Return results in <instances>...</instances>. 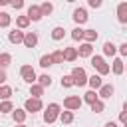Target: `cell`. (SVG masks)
I'll use <instances>...</instances> for the list:
<instances>
[{"instance_id": "cell-9", "label": "cell", "mask_w": 127, "mask_h": 127, "mask_svg": "<svg viewBox=\"0 0 127 127\" xmlns=\"http://www.w3.org/2000/svg\"><path fill=\"white\" fill-rule=\"evenodd\" d=\"M73 20H75L77 24H85V22H87V12H85L83 8H75V10H73Z\"/></svg>"}, {"instance_id": "cell-3", "label": "cell", "mask_w": 127, "mask_h": 127, "mask_svg": "<svg viewBox=\"0 0 127 127\" xmlns=\"http://www.w3.org/2000/svg\"><path fill=\"white\" fill-rule=\"evenodd\" d=\"M91 65L99 71V75H105V73H109V65L103 62V58L101 56H93L91 58Z\"/></svg>"}, {"instance_id": "cell-31", "label": "cell", "mask_w": 127, "mask_h": 127, "mask_svg": "<svg viewBox=\"0 0 127 127\" xmlns=\"http://www.w3.org/2000/svg\"><path fill=\"white\" fill-rule=\"evenodd\" d=\"M16 24H18V28H28V24H30V20H28V16H18V20H16Z\"/></svg>"}, {"instance_id": "cell-33", "label": "cell", "mask_w": 127, "mask_h": 127, "mask_svg": "<svg viewBox=\"0 0 127 127\" xmlns=\"http://www.w3.org/2000/svg\"><path fill=\"white\" fill-rule=\"evenodd\" d=\"M71 85H75L73 83V77L71 75H64L62 77V87H71Z\"/></svg>"}, {"instance_id": "cell-40", "label": "cell", "mask_w": 127, "mask_h": 127, "mask_svg": "<svg viewBox=\"0 0 127 127\" xmlns=\"http://www.w3.org/2000/svg\"><path fill=\"white\" fill-rule=\"evenodd\" d=\"M4 79H6V73H4V71H0V83H2Z\"/></svg>"}, {"instance_id": "cell-43", "label": "cell", "mask_w": 127, "mask_h": 127, "mask_svg": "<svg viewBox=\"0 0 127 127\" xmlns=\"http://www.w3.org/2000/svg\"><path fill=\"white\" fill-rule=\"evenodd\" d=\"M18 127H26V125H24V123H22V125H18Z\"/></svg>"}, {"instance_id": "cell-4", "label": "cell", "mask_w": 127, "mask_h": 127, "mask_svg": "<svg viewBox=\"0 0 127 127\" xmlns=\"http://www.w3.org/2000/svg\"><path fill=\"white\" fill-rule=\"evenodd\" d=\"M64 107H65L67 111L79 109V107H81V99H79L77 95H69V97H65V99H64Z\"/></svg>"}, {"instance_id": "cell-26", "label": "cell", "mask_w": 127, "mask_h": 127, "mask_svg": "<svg viewBox=\"0 0 127 127\" xmlns=\"http://www.w3.org/2000/svg\"><path fill=\"white\" fill-rule=\"evenodd\" d=\"M38 79H40V85H42V87H50V85H52V77H50L48 73H44V75H40Z\"/></svg>"}, {"instance_id": "cell-23", "label": "cell", "mask_w": 127, "mask_h": 127, "mask_svg": "<svg viewBox=\"0 0 127 127\" xmlns=\"http://www.w3.org/2000/svg\"><path fill=\"white\" fill-rule=\"evenodd\" d=\"M83 101H87L89 105H91V103H95V101H97V93H95L93 89H89V91L83 95Z\"/></svg>"}, {"instance_id": "cell-27", "label": "cell", "mask_w": 127, "mask_h": 127, "mask_svg": "<svg viewBox=\"0 0 127 127\" xmlns=\"http://www.w3.org/2000/svg\"><path fill=\"white\" fill-rule=\"evenodd\" d=\"M12 109H14L12 101H2V103H0V113H10Z\"/></svg>"}, {"instance_id": "cell-13", "label": "cell", "mask_w": 127, "mask_h": 127, "mask_svg": "<svg viewBox=\"0 0 127 127\" xmlns=\"http://www.w3.org/2000/svg\"><path fill=\"white\" fill-rule=\"evenodd\" d=\"M87 83L91 85V89H93V91H95V89H101V85H103L101 75H91V77H87Z\"/></svg>"}, {"instance_id": "cell-5", "label": "cell", "mask_w": 127, "mask_h": 127, "mask_svg": "<svg viewBox=\"0 0 127 127\" xmlns=\"http://www.w3.org/2000/svg\"><path fill=\"white\" fill-rule=\"evenodd\" d=\"M20 73H22V77H24V81H28L30 85H34V81H36V71L32 69V65H22V69H20Z\"/></svg>"}, {"instance_id": "cell-42", "label": "cell", "mask_w": 127, "mask_h": 127, "mask_svg": "<svg viewBox=\"0 0 127 127\" xmlns=\"http://www.w3.org/2000/svg\"><path fill=\"white\" fill-rule=\"evenodd\" d=\"M123 111H127V101H125V103H123Z\"/></svg>"}, {"instance_id": "cell-41", "label": "cell", "mask_w": 127, "mask_h": 127, "mask_svg": "<svg viewBox=\"0 0 127 127\" xmlns=\"http://www.w3.org/2000/svg\"><path fill=\"white\" fill-rule=\"evenodd\" d=\"M105 127H117V125H115L113 121H109V123H105Z\"/></svg>"}, {"instance_id": "cell-11", "label": "cell", "mask_w": 127, "mask_h": 127, "mask_svg": "<svg viewBox=\"0 0 127 127\" xmlns=\"http://www.w3.org/2000/svg\"><path fill=\"white\" fill-rule=\"evenodd\" d=\"M8 40H10L12 44H20V42H24V32H20V30H12V32L8 34Z\"/></svg>"}, {"instance_id": "cell-6", "label": "cell", "mask_w": 127, "mask_h": 127, "mask_svg": "<svg viewBox=\"0 0 127 127\" xmlns=\"http://www.w3.org/2000/svg\"><path fill=\"white\" fill-rule=\"evenodd\" d=\"M40 109H42V101H40V99L30 97V99L26 101V113H36V111H40Z\"/></svg>"}, {"instance_id": "cell-15", "label": "cell", "mask_w": 127, "mask_h": 127, "mask_svg": "<svg viewBox=\"0 0 127 127\" xmlns=\"http://www.w3.org/2000/svg\"><path fill=\"white\" fill-rule=\"evenodd\" d=\"M75 58H77V50L75 48H65L64 50V60L65 62H73Z\"/></svg>"}, {"instance_id": "cell-38", "label": "cell", "mask_w": 127, "mask_h": 127, "mask_svg": "<svg viewBox=\"0 0 127 127\" xmlns=\"http://www.w3.org/2000/svg\"><path fill=\"white\" fill-rule=\"evenodd\" d=\"M89 6H91V8H99L101 2H99V0H89Z\"/></svg>"}, {"instance_id": "cell-22", "label": "cell", "mask_w": 127, "mask_h": 127, "mask_svg": "<svg viewBox=\"0 0 127 127\" xmlns=\"http://www.w3.org/2000/svg\"><path fill=\"white\" fill-rule=\"evenodd\" d=\"M64 36H65V30H64V28H60V26H56V28L52 30V38H54V40H62Z\"/></svg>"}, {"instance_id": "cell-28", "label": "cell", "mask_w": 127, "mask_h": 127, "mask_svg": "<svg viewBox=\"0 0 127 127\" xmlns=\"http://www.w3.org/2000/svg\"><path fill=\"white\" fill-rule=\"evenodd\" d=\"M60 119H62V123H71V121H73V113H71V111H64V113L60 115Z\"/></svg>"}, {"instance_id": "cell-20", "label": "cell", "mask_w": 127, "mask_h": 127, "mask_svg": "<svg viewBox=\"0 0 127 127\" xmlns=\"http://www.w3.org/2000/svg\"><path fill=\"white\" fill-rule=\"evenodd\" d=\"M12 115H14V121H18V123L22 125V123H24V119H26V109H16Z\"/></svg>"}, {"instance_id": "cell-12", "label": "cell", "mask_w": 127, "mask_h": 127, "mask_svg": "<svg viewBox=\"0 0 127 127\" xmlns=\"http://www.w3.org/2000/svg\"><path fill=\"white\" fill-rule=\"evenodd\" d=\"M91 52H93L91 44H81V46L77 48V56H81V58H89V56H91Z\"/></svg>"}, {"instance_id": "cell-17", "label": "cell", "mask_w": 127, "mask_h": 127, "mask_svg": "<svg viewBox=\"0 0 127 127\" xmlns=\"http://www.w3.org/2000/svg\"><path fill=\"white\" fill-rule=\"evenodd\" d=\"M123 69H125V67H123V60H121V58H115V60H113V73H115V75H121Z\"/></svg>"}, {"instance_id": "cell-19", "label": "cell", "mask_w": 127, "mask_h": 127, "mask_svg": "<svg viewBox=\"0 0 127 127\" xmlns=\"http://www.w3.org/2000/svg\"><path fill=\"white\" fill-rule=\"evenodd\" d=\"M115 52H117L115 44H111V42H105V44H103V54H105V56H115Z\"/></svg>"}, {"instance_id": "cell-36", "label": "cell", "mask_w": 127, "mask_h": 127, "mask_svg": "<svg viewBox=\"0 0 127 127\" xmlns=\"http://www.w3.org/2000/svg\"><path fill=\"white\" fill-rule=\"evenodd\" d=\"M119 52H121V56H127V42L119 46Z\"/></svg>"}, {"instance_id": "cell-29", "label": "cell", "mask_w": 127, "mask_h": 127, "mask_svg": "<svg viewBox=\"0 0 127 127\" xmlns=\"http://www.w3.org/2000/svg\"><path fill=\"white\" fill-rule=\"evenodd\" d=\"M10 62H12V56L10 54H0V67H6Z\"/></svg>"}, {"instance_id": "cell-39", "label": "cell", "mask_w": 127, "mask_h": 127, "mask_svg": "<svg viewBox=\"0 0 127 127\" xmlns=\"http://www.w3.org/2000/svg\"><path fill=\"white\" fill-rule=\"evenodd\" d=\"M119 119H121V123L125 125V123H127V111H121V115H119Z\"/></svg>"}, {"instance_id": "cell-37", "label": "cell", "mask_w": 127, "mask_h": 127, "mask_svg": "<svg viewBox=\"0 0 127 127\" xmlns=\"http://www.w3.org/2000/svg\"><path fill=\"white\" fill-rule=\"evenodd\" d=\"M12 6H14L16 10H20V8L24 6V2H22V0H16V2H12Z\"/></svg>"}, {"instance_id": "cell-14", "label": "cell", "mask_w": 127, "mask_h": 127, "mask_svg": "<svg viewBox=\"0 0 127 127\" xmlns=\"http://www.w3.org/2000/svg\"><path fill=\"white\" fill-rule=\"evenodd\" d=\"M97 95H99V97H111V95H113V85H111V83H103Z\"/></svg>"}, {"instance_id": "cell-35", "label": "cell", "mask_w": 127, "mask_h": 127, "mask_svg": "<svg viewBox=\"0 0 127 127\" xmlns=\"http://www.w3.org/2000/svg\"><path fill=\"white\" fill-rule=\"evenodd\" d=\"M0 26H2V28L10 26V16H8L6 12H0Z\"/></svg>"}, {"instance_id": "cell-18", "label": "cell", "mask_w": 127, "mask_h": 127, "mask_svg": "<svg viewBox=\"0 0 127 127\" xmlns=\"http://www.w3.org/2000/svg\"><path fill=\"white\" fill-rule=\"evenodd\" d=\"M30 93H32V97H36V99H40V97L44 95V87H42L40 83H38V85L34 83V85L30 87Z\"/></svg>"}, {"instance_id": "cell-7", "label": "cell", "mask_w": 127, "mask_h": 127, "mask_svg": "<svg viewBox=\"0 0 127 127\" xmlns=\"http://www.w3.org/2000/svg\"><path fill=\"white\" fill-rule=\"evenodd\" d=\"M40 18H42V10H40V6L32 4V6L28 8V20H30V22H32V20H34V22H38Z\"/></svg>"}, {"instance_id": "cell-34", "label": "cell", "mask_w": 127, "mask_h": 127, "mask_svg": "<svg viewBox=\"0 0 127 127\" xmlns=\"http://www.w3.org/2000/svg\"><path fill=\"white\" fill-rule=\"evenodd\" d=\"M103 109H105V105H103V101H99V99H97L95 103H91V111H95V113H101Z\"/></svg>"}, {"instance_id": "cell-2", "label": "cell", "mask_w": 127, "mask_h": 127, "mask_svg": "<svg viewBox=\"0 0 127 127\" xmlns=\"http://www.w3.org/2000/svg\"><path fill=\"white\" fill-rule=\"evenodd\" d=\"M71 77H73V83L79 85V87L87 83V73H85L83 67H73V69H71Z\"/></svg>"}, {"instance_id": "cell-21", "label": "cell", "mask_w": 127, "mask_h": 127, "mask_svg": "<svg viewBox=\"0 0 127 127\" xmlns=\"http://www.w3.org/2000/svg\"><path fill=\"white\" fill-rule=\"evenodd\" d=\"M10 95H12V87H10V85H0V97H2L4 101H8Z\"/></svg>"}, {"instance_id": "cell-44", "label": "cell", "mask_w": 127, "mask_h": 127, "mask_svg": "<svg viewBox=\"0 0 127 127\" xmlns=\"http://www.w3.org/2000/svg\"><path fill=\"white\" fill-rule=\"evenodd\" d=\"M123 127H127V123H125V125H123Z\"/></svg>"}, {"instance_id": "cell-8", "label": "cell", "mask_w": 127, "mask_h": 127, "mask_svg": "<svg viewBox=\"0 0 127 127\" xmlns=\"http://www.w3.org/2000/svg\"><path fill=\"white\" fill-rule=\"evenodd\" d=\"M117 20L121 24H127V2H121L117 6Z\"/></svg>"}, {"instance_id": "cell-32", "label": "cell", "mask_w": 127, "mask_h": 127, "mask_svg": "<svg viewBox=\"0 0 127 127\" xmlns=\"http://www.w3.org/2000/svg\"><path fill=\"white\" fill-rule=\"evenodd\" d=\"M52 64H54V62H52V56H42V58H40V65H42V67H50Z\"/></svg>"}, {"instance_id": "cell-24", "label": "cell", "mask_w": 127, "mask_h": 127, "mask_svg": "<svg viewBox=\"0 0 127 127\" xmlns=\"http://www.w3.org/2000/svg\"><path fill=\"white\" fill-rule=\"evenodd\" d=\"M71 38H73L75 42H79V40H83V30H81L79 26H77V28H73V30H71Z\"/></svg>"}, {"instance_id": "cell-30", "label": "cell", "mask_w": 127, "mask_h": 127, "mask_svg": "<svg viewBox=\"0 0 127 127\" xmlns=\"http://www.w3.org/2000/svg\"><path fill=\"white\" fill-rule=\"evenodd\" d=\"M40 10H42V16H48V14H50V12L54 10V6H52L50 2H44V4L40 6Z\"/></svg>"}, {"instance_id": "cell-10", "label": "cell", "mask_w": 127, "mask_h": 127, "mask_svg": "<svg viewBox=\"0 0 127 127\" xmlns=\"http://www.w3.org/2000/svg\"><path fill=\"white\" fill-rule=\"evenodd\" d=\"M36 44H38V36H36L34 32L24 34V46H26V48H34Z\"/></svg>"}, {"instance_id": "cell-1", "label": "cell", "mask_w": 127, "mask_h": 127, "mask_svg": "<svg viewBox=\"0 0 127 127\" xmlns=\"http://www.w3.org/2000/svg\"><path fill=\"white\" fill-rule=\"evenodd\" d=\"M58 115H60V105L58 103H50L48 109L44 111V121L46 123H54L58 119Z\"/></svg>"}, {"instance_id": "cell-16", "label": "cell", "mask_w": 127, "mask_h": 127, "mask_svg": "<svg viewBox=\"0 0 127 127\" xmlns=\"http://www.w3.org/2000/svg\"><path fill=\"white\" fill-rule=\"evenodd\" d=\"M83 40H85V44L95 42V40H97V32H95V30H83Z\"/></svg>"}, {"instance_id": "cell-25", "label": "cell", "mask_w": 127, "mask_h": 127, "mask_svg": "<svg viewBox=\"0 0 127 127\" xmlns=\"http://www.w3.org/2000/svg\"><path fill=\"white\" fill-rule=\"evenodd\" d=\"M52 56V62L54 64H64L65 60H64V52H54V54H50Z\"/></svg>"}]
</instances>
